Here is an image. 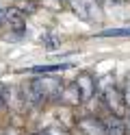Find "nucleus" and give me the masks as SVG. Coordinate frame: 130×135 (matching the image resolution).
<instances>
[{
    "mask_svg": "<svg viewBox=\"0 0 130 135\" xmlns=\"http://www.w3.org/2000/svg\"><path fill=\"white\" fill-rule=\"evenodd\" d=\"M28 91H30V98L33 103H48V100H54L61 96L63 91V81H59L54 76H37L28 83Z\"/></svg>",
    "mask_w": 130,
    "mask_h": 135,
    "instance_id": "f257e3e1",
    "label": "nucleus"
},
{
    "mask_svg": "<svg viewBox=\"0 0 130 135\" xmlns=\"http://www.w3.org/2000/svg\"><path fill=\"white\" fill-rule=\"evenodd\" d=\"M2 22H4V18H2V13H0V24H2Z\"/></svg>",
    "mask_w": 130,
    "mask_h": 135,
    "instance_id": "4468645a",
    "label": "nucleus"
},
{
    "mask_svg": "<svg viewBox=\"0 0 130 135\" xmlns=\"http://www.w3.org/2000/svg\"><path fill=\"white\" fill-rule=\"evenodd\" d=\"M74 87L78 91V96H80V103H82V100H91L93 94H95V89H98V87H95V79L91 76V74H87V72H82V74L76 76Z\"/></svg>",
    "mask_w": 130,
    "mask_h": 135,
    "instance_id": "20e7f679",
    "label": "nucleus"
},
{
    "mask_svg": "<svg viewBox=\"0 0 130 135\" xmlns=\"http://www.w3.org/2000/svg\"><path fill=\"white\" fill-rule=\"evenodd\" d=\"M104 124V131L106 135H126V126H124V120L119 115H108L106 120H102Z\"/></svg>",
    "mask_w": 130,
    "mask_h": 135,
    "instance_id": "423d86ee",
    "label": "nucleus"
},
{
    "mask_svg": "<svg viewBox=\"0 0 130 135\" xmlns=\"http://www.w3.org/2000/svg\"><path fill=\"white\" fill-rule=\"evenodd\" d=\"M100 2H108V4H113V2H128V0H98V4Z\"/></svg>",
    "mask_w": 130,
    "mask_h": 135,
    "instance_id": "f8f14e48",
    "label": "nucleus"
},
{
    "mask_svg": "<svg viewBox=\"0 0 130 135\" xmlns=\"http://www.w3.org/2000/svg\"><path fill=\"white\" fill-rule=\"evenodd\" d=\"M100 37H130V26H126V28H108V31H102Z\"/></svg>",
    "mask_w": 130,
    "mask_h": 135,
    "instance_id": "1a4fd4ad",
    "label": "nucleus"
},
{
    "mask_svg": "<svg viewBox=\"0 0 130 135\" xmlns=\"http://www.w3.org/2000/svg\"><path fill=\"white\" fill-rule=\"evenodd\" d=\"M121 98H124V105H126V107H130V74L126 76L124 89H121Z\"/></svg>",
    "mask_w": 130,
    "mask_h": 135,
    "instance_id": "9d476101",
    "label": "nucleus"
},
{
    "mask_svg": "<svg viewBox=\"0 0 130 135\" xmlns=\"http://www.w3.org/2000/svg\"><path fill=\"white\" fill-rule=\"evenodd\" d=\"M69 9L76 13V18H80L82 22H98L102 18V9L98 4V0H67Z\"/></svg>",
    "mask_w": 130,
    "mask_h": 135,
    "instance_id": "7ed1b4c3",
    "label": "nucleus"
},
{
    "mask_svg": "<svg viewBox=\"0 0 130 135\" xmlns=\"http://www.w3.org/2000/svg\"><path fill=\"white\" fill-rule=\"evenodd\" d=\"M111 74L108 76H104V79H100V83H95V87H100V91H102V98H104V105H106L111 111H113V115H119L121 111H124V98H121V91L113 85V81L111 83Z\"/></svg>",
    "mask_w": 130,
    "mask_h": 135,
    "instance_id": "f03ea898",
    "label": "nucleus"
},
{
    "mask_svg": "<svg viewBox=\"0 0 130 135\" xmlns=\"http://www.w3.org/2000/svg\"><path fill=\"white\" fill-rule=\"evenodd\" d=\"M59 98H61V100H65V103H72V105L80 103V96H78V91H76L74 85H69V87L63 85V91H61V96H59Z\"/></svg>",
    "mask_w": 130,
    "mask_h": 135,
    "instance_id": "6e6552de",
    "label": "nucleus"
},
{
    "mask_svg": "<svg viewBox=\"0 0 130 135\" xmlns=\"http://www.w3.org/2000/svg\"><path fill=\"white\" fill-rule=\"evenodd\" d=\"M124 126H126V129H128V133H130V115H128V120L124 122Z\"/></svg>",
    "mask_w": 130,
    "mask_h": 135,
    "instance_id": "ddd939ff",
    "label": "nucleus"
},
{
    "mask_svg": "<svg viewBox=\"0 0 130 135\" xmlns=\"http://www.w3.org/2000/svg\"><path fill=\"white\" fill-rule=\"evenodd\" d=\"M7 87L2 85V83H0V111H2V109H4V105H7Z\"/></svg>",
    "mask_w": 130,
    "mask_h": 135,
    "instance_id": "9b49d317",
    "label": "nucleus"
},
{
    "mask_svg": "<svg viewBox=\"0 0 130 135\" xmlns=\"http://www.w3.org/2000/svg\"><path fill=\"white\" fill-rule=\"evenodd\" d=\"M78 131H80L82 135H106L102 120H100V118H95V115L78 118Z\"/></svg>",
    "mask_w": 130,
    "mask_h": 135,
    "instance_id": "39448f33",
    "label": "nucleus"
},
{
    "mask_svg": "<svg viewBox=\"0 0 130 135\" xmlns=\"http://www.w3.org/2000/svg\"><path fill=\"white\" fill-rule=\"evenodd\" d=\"M72 63H52V65H35L33 72L37 74H46V72H61V70H69Z\"/></svg>",
    "mask_w": 130,
    "mask_h": 135,
    "instance_id": "0eeeda50",
    "label": "nucleus"
}]
</instances>
